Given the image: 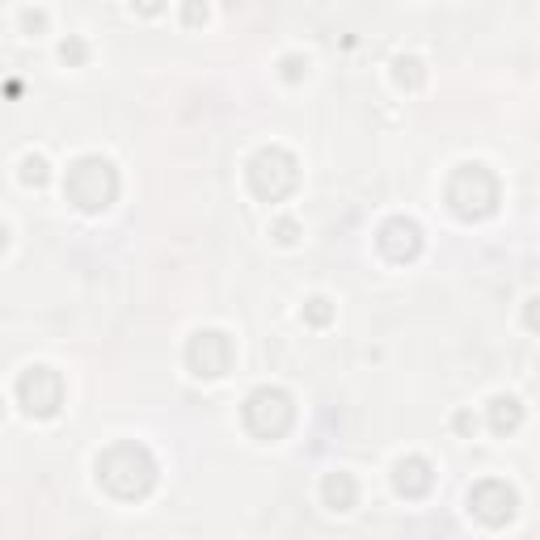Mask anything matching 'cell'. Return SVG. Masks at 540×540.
Wrapping results in <instances>:
<instances>
[{"mask_svg": "<svg viewBox=\"0 0 540 540\" xmlns=\"http://www.w3.org/2000/svg\"><path fill=\"white\" fill-rule=\"evenodd\" d=\"M519 422H524V405H519L516 397H494L490 401V430L494 435H511V430H519Z\"/></svg>", "mask_w": 540, "mask_h": 540, "instance_id": "7c38bea8", "label": "cell"}, {"mask_svg": "<svg viewBox=\"0 0 540 540\" xmlns=\"http://www.w3.org/2000/svg\"><path fill=\"white\" fill-rule=\"evenodd\" d=\"M452 427L460 430V435H465V439H473V430H477V418L468 414V410H460V414L452 418Z\"/></svg>", "mask_w": 540, "mask_h": 540, "instance_id": "44dd1931", "label": "cell"}, {"mask_svg": "<svg viewBox=\"0 0 540 540\" xmlns=\"http://www.w3.org/2000/svg\"><path fill=\"white\" fill-rule=\"evenodd\" d=\"M63 190H68V198H72L81 211H101V207H111L114 195H119V173H114L111 160L85 157L68 169Z\"/></svg>", "mask_w": 540, "mask_h": 540, "instance_id": "3957f363", "label": "cell"}, {"mask_svg": "<svg viewBox=\"0 0 540 540\" xmlns=\"http://www.w3.org/2000/svg\"><path fill=\"white\" fill-rule=\"evenodd\" d=\"M17 393H22V401H25L30 414L51 418L55 410H60V401H63V384H60V376H55L51 368H30L22 376V384H17Z\"/></svg>", "mask_w": 540, "mask_h": 540, "instance_id": "ba28073f", "label": "cell"}, {"mask_svg": "<svg viewBox=\"0 0 540 540\" xmlns=\"http://www.w3.org/2000/svg\"><path fill=\"white\" fill-rule=\"evenodd\" d=\"M448 203L460 220H486L498 207V178L486 165H460L448 182Z\"/></svg>", "mask_w": 540, "mask_h": 540, "instance_id": "7a4b0ae2", "label": "cell"}, {"mask_svg": "<svg viewBox=\"0 0 540 540\" xmlns=\"http://www.w3.org/2000/svg\"><path fill=\"white\" fill-rule=\"evenodd\" d=\"M393 486L405 498H422L435 486V468H430L427 456H401L393 465Z\"/></svg>", "mask_w": 540, "mask_h": 540, "instance_id": "30bf717a", "label": "cell"}, {"mask_svg": "<svg viewBox=\"0 0 540 540\" xmlns=\"http://www.w3.org/2000/svg\"><path fill=\"white\" fill-rule=\"evenodd\" d=\"M321 498H325L330 511H351V506L359 503V481L351 477V473H325V481H321Z\"/></svg>", "mask_w": 540, "mask_h": 540, "instance_id": "8fae6325", "label": "cell"}, {"mask_svg": "<svg viewBox=\"0 0 540 540\" xmlns=\"http://www.w3.org/2000/svg\"><path fill=\"white\" fill-rule=\"evenodd\" d=\"M182 22L186 25H203V22H207V5H203V0H186Z\"/></svg>", "mask_w": 540, "mask_h": 540, "instance_id": "d6986e66", "label": "cell"}, {"mask_svg": "<svg viewBox=\"0 0 540 540\" xmlns=\"http://www.w3.org/2000/svg\"><path fill=\"white\" fill-rule=\"evenodd\" d=\"M60 60L63 63H85V43H81V38H68V43H60Z\"/></svg>", "mask_w": 540, "mask_h": 540, "instance_id": "ac0fdd59", "label": "cell"}, {"mask_svg": "<svg viewBox=\"0 0 540 540\" xmlns=\"http://www.w3.org/2000/svg\"><path fill=\"white\" fill-rule=\"evenodd\" d=\"M98 477L114 498L135 503V498H144L157 486V460L140 443H114L111 452L98 460Z\"/></svg>", "mask_w": 540, "mask_h": 540, "instance_id": "6da1fadb", "label": "cell"}, {"mask_svg": "<svg viewBox=\"0 0 540 540\" xmlns=\"http://www.w3.org/2000/svg\"><path fill=\"white\" fill-rule=\"evenodd\" d=\"M376 246L389 262H414L422 254V228L414 220H405V216H393V220L381 228L376 236Z\"/></svg>", "mask_w": 540, "mask_h": 540, "instance_id": "9c48e42d", "label": "cell"}, {"mask_svg": "<svg viewBox=\"0 0 540 540\" xmlns=\"http://www.w3.org/2000/svg\"><path fill=\"white\" fill-rule=\"evenodd\" d=\"M270 236H275L279 246H295V241H300V224H295L292 216H279V220L270 224Z\"/></svg>", "mask_w": 540, "mask_h": 540, "instance_id": "9a60e30c", "label": "cell"}, {"mask_svg": "<svg viewBox=\"0 0 540 540\" xmlns=\"http://www.w3.org/2000/svg\"><path fill=\"white\" fill-rule=\"evenodd\" d=\"M25 30H43V13H25Z\"/></svg>", "mask_w": 540, "mask_h": 540, "instance_id": "603a6c76", "label": "cell"}, {"mask_svg": "<svg viewBox=\"0 0 540 540\" xmlns=\"http://www.w3.org/2000/svg\"><path fill=\"white\" fill-rule=\"evenodd\" d=\"M516 490L506 486V481L498 477H486L477 481L473 490H468V511L481 519V524H490V528H503V524H511L516 519Z\"/></svg>", "mask_w": 540, "mask_h": 540, "instance_id": "52a82bcc", "label": "cell"}, {"mask_svg": "<svg viewBox=\"0 0 540 540\" xmlns=\"http://www.w3.org/2000/svg\"><path fill=\"white\" fill-rule=\"evenodd\" d=\"M295 422V405L283 389H254L246 397V427L258 439H279Z\"/></svg>", "mask_w": 540, "mask_h": 540, "instance_id": "5b68a950", "label": "cell"}, {"mask_svg": "<svg viewBox=\"0 0 540 540\" xmlns=\"http://www.w3.org/2000/svg\"><path fill=\"white\" fill-rule=\"evenodd\" d=\"M131 5H135L140 13H144V17H152V13L165 9V0H131Z\"/></svg>", "mask_w": 540, "mask_h": 540, "instance_id": "7402d4cb", "label": "cell"}, {"mask_svg": "<svg viewBox=\"0 0 540 540\" xmlns=\"http://www.w3.org/2000/svg\"><path fill=\"white\" fill-rule=\"evenodd\" d=\"M422 81H427L422 60H418V55H397L393 60V85L405 89V93H414V89H422Z\"/></svg>", "mask_w": 540, "mask_h": 540, "instance_id": "4fadbf2b", "label": "cell"}, {"mask_svg": "<svg viewBox=\"0 0 540 540\" xmlns=\"http://www.w3.org/2000/svg\"><path fill=\"white\" fill-rule=\"evenodd\" d=\"M186 368L195 371L198 381H220L224 371L233 368V342L220 330H198L186 342Z\"/></svg>", "mask_w": 540, "mask_h": 540, "instance_id": "8992f818", "label": "cell"}, {"mask_svg": "<svg viewBox=\"0 0 540 540\" xmlns=\"http://www.w3.org/2000/svg\"><path fill=\"white\" fill-rule=\"evenodd\" d=\"M304 321H308V325H330V321H333V304L325 300V295H313V300L304 304Z\"/></svg>", "mask_w": 540, "mask_h": 540, "instance_id": "5bb4252c", "label": "cell"}, {"mask_svg": "<svg viewBox=\"0 0 540 540\" xmlns=\"http://www.w3.org/2000/svg\"><path fill=\"white\" fill-rule=\"evenodd\" d=\"M22 182H30V186L47 182V160H43V157H25L22 160Z\"/></svg>", "mask_w": 540, "mask_h": 540, "instance_id": "2e32d148", "label": "cell"}, {"mask_svg": "<svg viewBox=\"0 0 540 540\" xmlns=\"http://www.w3.org/2000/svg\"><path fill=\"white\" fill-rule=\"evenodd\" d=\"M295 182H300V165H295V157L287 148H262V152H254V160H249V190L262 203L287 198L295 190Z\"/></svg>", "mask_w": 540, "mask_h": 540, "instance_id": "277c9868", "label": "cell"}, {"mask_svg": "<svg viewBox=\"0 0 540 540\" xmlns=\"http://www.w3.org/2000/svg\"><path fill=\"white\" fill-rule=\"evenodd\" d=\"M279 76H283V81H292V85H295V81H304V76H308V60H304V55H287V60L279 63Z\"/></svg>", "mask_w": 540, "mask_h": 540, "instance_id": "e0dca14e", "label": "cell"}, {"mask_svg": "<svg viewBox=\"0 0 540 540\" xmlns=\"http://www.w3.org/2000/svg\"><path fill=\"white\" fill-rule=\"evenodd\" d=\"M524 325H528L532 333H540V295H532L528 304H524Z\"/></svg>", "mask_w": 540, "mask_h": 540, "instance_id": "ffe728a7", "label": "cell"}]
</instances>
